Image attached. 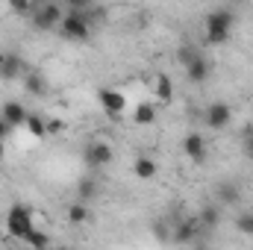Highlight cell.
<instances>
[{"mask_svg":"<svg viewBox=\"0 0 253 250\" xmlns=\"http://www.w3.org/2000/svg\"><path fill=\"white\" fill-rule=\"evenodd\" d=\"M233 24H236L233 9H212V12L206 15V27H203L206 44H224V42H230Z\"/></svg>","mask_w":253,"mask_h":250,"instance_id":"1","label":"cell"},{"mask_svg":"<svg viewBox=\"0 0 253 250\" xmlns=\"http://www.w3.org/2000/svg\"><path fill=\"white\" fill-rule=\"evenodd\" d=\"M59 36H62L65 42H88V39H91L88 12L71 9L68 15H62V21H59Z\"/></svg>","mask_w":253,"mask_h":250,"instance_id":"2","label":"cell"},{"mask_svg":"<svg viewBox=\"0 0 253 250\" xmlns=\"http://www.w3.org/2000/svg\"><path fill=\"white\" fill-rule=\"evenodd\" d=\"M6 230H9V236H15L18 242H24L27 233L33 230V212H30L24 203H15V206L6 212Z\"/></svg>","mask_w":253,"mask_h":250,"instance_id":"3","label":"cell"},{"mask_svg":"<svg viewBox=\"0 0 253 250\" xmlns=\"http://www.w3.org/2000/svg\"><path fill=\"white\" fill-rule=\"evenodd\" d=\"M59 21H62V9L56 3L33 6V24H36V30H56Z\"/></svg>","mask_w":253,"mask_h":250,"instance_id":"4","label":"cell"},{"mask_svg":"<svg viewBox=\"0 0 253 250\" xmlns=\"http://www.w3.org/2000/svg\"><path fill=\"white\" fill-rule=\"evenodd\" d=\"M97 100H100V106H103V112L109 118H121L126 112V97L118 88H100L97 91Z\"/></svg>","mask_w":253,"mask_h":250,"instance_id":"5","label":"cell"},{"mask_svg":"<svg viewBox=\"0 0 253 250\" xmlns=\"http://www.w3.org/2000/svg\"><path fill=\"white\" fill-rule=\"evenodd\" d=\"M112 144H106V141H91L88 147H85V153H83V159H85V165L88 168H103V165H109L112 162Z\"/></svg>","mask_w":253,"mask_h":250,"instance_id":"6","label":"cell"},{"mask_svg":"<svg viewBox=\"0 0 253 250\" xmlns=\"http://www.w3.org/2000/svg\"><path fill=\"white\" fill-rule=\"evenodd\" d=\"M233 121V109L227 106V103H212V106H206V126L209 129H227Z\"/></svg>","mask_w":253,"mask_h":250,"instance_id":"7","label":"cell"},{"mask_svg":"<svg viewBox=\"0 0 253 250\" xmlns=\"http://www.w3.org/2000/svg\"><path fill=\"white\" fill-rule=\"evenodd\" d=\"M183 153L189 156L191 162L203 165V162H206V138H203L200 132H189V135L183 138Z\"/></svg>","mask_w":253,"mask_h":250,"instance_id":"8","label":"cell"},{"mask_svg":"<svg viewBox=\"0 0 253 250\" xmlns=\"http://www.w3.org/2000/svg\"><path fill=\"white\" fill-rule=\"evenodd\" d=\"M203 227H200V221H197V215L194 218H186V221H180L177 227H174V242L177 245H191V242H197V233H200Z\"/></svg>","mask_w":253,"mask_h":250,"instance_id":"9","label":"cell"},{"mask_svg":"<svg viewBox=\"0 0 253 250\" xmlns=\"http://www.w3.org/2000/svg\"><path fill=\"white\" fill-rule=\"evenodd\" d=\"M24 74V59L18 53H0V80H18Z\"/></svg>","mask_w":253,"mask_h":250,"instance_id":"10","label":"cell"},{"mask_svg":"<svg viewBox=\"0 0 253 250\" xmlns=\"http://www.w3.org/2000/svg\"><path fill=\"white\" fill-rule=\"evenodd\" d=\"M132 174H135V180L150 183V180H156L159 165H156V159H153V156H135V162H132Z\"/></svg>","mask_w":253,"mask_h":250,"instance_id":"11","label":"cell"},{"mask_svg":"<svg viewBox=\"0 0 253 250\" xmlns=\"http://www.w3.org/2000/svg\"><path fill=\"white\" fill-rule=\"evenodd\" d=\"M209 74H212V68H209V59L203 56V53H197L189 65H186V77H189V83H206L209 80Z\"/></svg>","mask_w":253,"mask_h":250,"instance_id":"12","label":"cell"},{"mask_svg":"<svg viewBox=\"0 0 253 250\" xmlns=\"http://www.w3.org/2000/svg\"><path fill=\"white\" fill-rule=\"evenodd\" d=\"M0 115H3L12 126H24V121H27V115H30V112H27V106H24V103H18V100H6Z\"/></svg>","mask_w":253,"mask_h":250,"instance_id":"13","label":"cell"},{"mask_svg":"<svg viewBox=\"0 0 253 250\" xmlns=\"http://www.w3.org/2000/svg\"><path fill=\"white\" fill-rule=\"evenodd\" d=\"M215 197H218L221 206H236V203H242V191H239L236 183H221V186L215 188Z\"/></svg>","mask_w":253,"mask_h":250,"instance_id":"14","label":"cell"},{"mask_svg":"<svg viewBox=\"0 0 253 250\" xmlns=\"http://www.w3.org/2000/svg\"><path fill=\"white\" fill-rule=\"evenodd\" d=\"M197 221H200V227H203V230H215V227L221 224V206L206 203V206L197 212Z\"/></svg>","mask_w":253,"mask_h":250,"instance_id":"15","label":"cell"},{"mask_svg":"<svg viewBox=\"0 0 253 250\" xmlns=\"http://www.w3.org/2000/svg\"><path fill=\"white\" fill-rule=\"evenodd\" d=\"M153 91H156V100H159V103H171V100H174V83H171V77H168V74H156Z\"/></svg>","mask_w":253,"mask_h":250,"instance_id":"16","label":"cell"},{"mask_svg":"<svg viewBox=\"0 0 253 250\" xmlns=\"http://www.w3.org/2000/svg\"><path fill=\"white\" fill-rule=\"evenodd\" d=\"M65 215H68V224H71V227H83V224L88 221V203H85V200H77V203L68 206Z\"/></svg>","mask_w":253,"mask_h":250,"instance_id":"17","label":"cell"},{"mask_svg":"<svg viewBox=\"0 0 253 250\" xmlns=\"http://www.w3.org/2000/svg\"><path fill=\"white\" fill-rule=\"evenodd\" d=\"M132 121L138 126H147L156 121V106L153 103H138L135 109H132Z\"/></svg>","mask_w":253,"mask_h":250,"instance_id":"18","label":"cell"},{"mask_svg":"<svg viewBox=\"0 0 253 250\" xmlns=\"http://www.w3.org/2000/svg\"><path fill=\"white\" fill-rule=\"evenodd\" d=\"M24 126L30 129V135H33V138H44V135H47V121H44L42 115H27Z\"/></svg>","mask_w":253,"mask_h":250,"instance_id":"19","label":"cell"},{"mask_svg":"<svg viewBox=\"0 0 253 250\" xmlns=\"http://www.w3.org/2000/svg\"><path fill=\"white\" fill-rule=\"evenodd\" d=\"M24 83H27L24 88H27L30 94H36V97H42V94L47 91V83H44V77H42V74H36V71H33V74H27V80H24Z\"/></svg>","mask_w":253,"mask_h":250,"instance_id":"20","label":"cell"},{"mask_svg":"<svg viewBox=\"0 0 253 250\" xmlns=\"http://www.w3.org/2000/svg\"><path fill=\"white\" fill-rule=\"evenodd\" d=\"M94 194H97V183H94V180H80V186H77V200H85V203H88Z\"/></svg>","mask_w":253,"mask_h":250,"instance_id":"21","label":"cell"},{"mask_svg":"<svg viewBox=\"0 0 253 250\" xmlns=\"http://www.w3.org/2000/svg\"><path fill=\"white\" fill-rule=\"evenodd\" d=\"M24 242H27L30 248H36V250H44V248H47V245H50V239H47L44 233H39L36 227H33L30 233H27V239H24Z\"/></svg>","mask_w":253,"mask_h":250,"instance_id":"22","label":"cell"},{"mask_svg":"<svg viewBox=\"0 0 253 250\" xmlns=\"http://www.w3.org/2000/svg\"><path fill=\"white\" fill-rule=\"evenodd\" d=\"M236 230H239L242 236H253V212H242V215L236 218Z\"/></svg>","mask_w":253,"mask_h":250,"instance_id":"23","label":"cell"},{"mask_svg":"<svg viewBox=\"0 0 253 250\" xmlns=\"http://www.w3.org/2000/svg\"><path fill=\"white\" fill-rule=\"evenodd\" d=\"M197 53H200V50H197L194 44H183V47L177 50V62H180V65H183V68H186V65H189L191 59L197 56Z\"/></svg>","mask_w":253,"mask_h":250,"instance_id":"24","label":"cell"},{"mask_svg":"<svg viewBox=\"0 0 253 250\" xmlns=\"http://www.w3.org/2000/svg\"><path fill=\"white\" fill-rule=\"evenodd\" d=\"M6 3H9V9H12L15 15H27V12H33V6H36L33 0H6Z\"/></svg>","mask_w":253,"mask_h":250,"instance_id":"25","label":"cell"},{"mask_svg":"<svg viewBox=\"0 0 253 250\" xmlns=\"http://www.w3.org/2000/svg\"><path fill=\"white\" fill-rule=\"evenodd\" d=\"M12 129H15V126H12L6 118H3V115H0V138H9V135H12Z\"/></svg>","mask_w":253,"mask_h":250,"instance_id":"26","label":"cell"},{"mask_svg":"<svg viewBox=\"0 0 253 250\" xmlns=\"http://www.w3.org/2000/svg\"><path fill=\"white\" fill-rule=\"evenodd\" d=\"M62 129H65V124L59 121V118H53V121H47V135H50V132H62Z\"/></svg>","mask_w":253,"mask_h":250,"instance_id":"27","label":"cell"},{"mask_svg":"<svg viewBox=\"0 0 253 250\" xmlns=\"http://www.w3.org/2000/svg\"><path fill=\"white\" fill-rule=\"evenodd\" d=\"M68 3H71V9H80V12H85L91 6V0H68Z\"/></svg>","mask_w":253,"mask_h":250,"instance_id":"28","label":"cell"},{"mask_svg":"<svg viewBox=\"0 0 253 250\" xmlns=\"http://www.w3.org/2000/svg\"><path fill=\"white\" fill-rule=\"evenodd\" d=\"M6 156V138H0V159Z\"/></svg>","mask_w":253,"mask_h":250,"instance_id":"29","label":"cell"},{"mask_svg":"<svg viewBox=\"0 0 253 250\" xmlns=\"http://www.w3.org/2000/svg\"><path fill=\"white\" fill-rule=\"evenodd\" d=\"M233 3H245V0H233Z\"/></svg>","mask_w":253,"mask_h":250,"instance_id":"30","label":"cell"}]
</instances>
